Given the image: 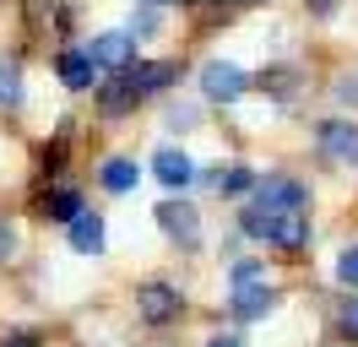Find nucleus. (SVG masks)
Returning a JSON list of instances; mask_svg holds the SVG:
<instances>
[{
    "label": "nucleus",
    "instance_id": "1",
    "mask_svg": "<svg viewBox=\"0 0 358 347\" xmlns=\"http://www.w3.org/2000/svg\"><path fill=\"white\" fill-rule=\"evenodd\" d=\"M250 206H261V212L282 217V212H304L310 206V190L299 185V179H282V174H271V179H261L255 185V201Z\"/></svg>",
    "mask_w": 358,
    "mask_h": 347
},
{
    "label": "nucleus",
    "instance_id": "2",
    "mask_svg": "<svg viewBox=\"0 0 358 347\" xmlns=\"http://www.w3.org/2000/svg\"><path fill=\"white\" fill-rule=\"evenodd\" d=\"M179 309H185V299H179L169 282H147L141 293H136V315L147 325H169V320H179Z\"/></svg>",
    "mask_w": 358,
    "mask_h": 347
},
{
    "label": "nucleus",
    "instance_id": "3",
    "mask_svg": "<svg viewBox=\"0 0 358 347\" xmlns=\"http://www.w3.org/2000/svg\"><path fill=\"white\" fill-rule=\"evenodd\" d=\"M245 71L239 65H228V60H206L201 65V92L212 98V104H234V98H245Z\"/></svg>",
    "mask_w": 358,
    "mask_h": 347
},
{
    "label": "nucleus",
    "instance_id": "4",
    "mask_svg": "<svg viewBox=\"0 0 358 347\" xmlns=\"http://www.w3.org/2000/svg\"><path fill=\"white\" fill-rule=\"evenodd\" d=\"M315 147H320V157H331V163H358V125L353 120H326L320 136H315Z\"/></svg>",
    "mask_w": 358,
    "mask_h": 347
},
{
    "label": "nucleus",
    "instance_id": "5",
    "mask_svg": "<svg viewBox=\"0 0 358 347\" xmlns=\"http://www.w3.org/2000/svg\"><path fill=\"white\" fill-rule=\"evenodd\" d=\"M87 55H92V65H103V71H131L136 65V38L131 33H98V38L87 43Z\"/></svg>",
    "mask_w": 358,
    "mask_h": 347
},
{
    "label": "nucleus",
    "instance_id": "6",
    "mask_svg": "<svg viewBox=\"0 0 358 347\" xmlns=\"http://www.w3.org/2000/svg\"><path fill=\"white\" fill-rule=\"evenodd\" d=\"M157 228L169 239H179V244H201V217H196L190 201H163L157 206Z\"/></svg>",
    "mask_w": 358,
    "mask_h": 347
},
{
    "label": "nucleus",
    "instance_id": "7",
    "mask_svg": "<svg viewBox=\"0 0 358 347\" xmlns=\"http://www.w3.org/2000/svg\"><path fill=\"white\" fill-rule=\"evenodd\" d=\"M152 174L169 185V190H179V185H190V179H196V163H190L179 147H157L152 152Z\"/></svg>",
    "mask_w": 358,
    "mask_h": 347
},
{
    "label": "nucleus",
    "instance_id": "8",
    "mask_svg": "<svg viewBox=\"0 0 358 347\" xmlns=\"http://www.w3.org/2000/svg\"><path fill=\"white\" fill-rule=\"evenodd\" d=\"M206 185L217 195H245V190H255V169H245V163H228V169H206L201 174Z\"/></svg>",
    "mask_w": 358,
    "mask_h": 347
},
{
    "label": "nucleus",
    "instance_id": "9",
    "mask_svg": "<svg viewBox=\"0 0 358 347\" xmlns=\"http://www.w3.org/2000/svg\"><path fill=\"white\" fill-rule=\"evenodd\" d=\"M55 71H60V82L76 87V92H82V87H92V76H98V65H92L87 49H66V55L55 60Z\"/></svg>",
    "mask_w": 358,
    "mask_h": 347
},
{
    "label": "nucleus",
    "instance_id": "10",
    "mask_svg": "<svg viewBox=\"0 0 358 347\" xmlns=\"http://www.w3.org/2000/svg\"><path fill=\"white\" fill-rule=\"evenodd\" d=\"M71 250L76 255H103V217L98 212H82L71 222Z\"/></svg>",
    "mask_w": 358,
    "mask_h": 347
},
{
    "label": "nucleus",
    "instance_id": "11",
    "mask_svg": "<svg viewBox=\"0 0 358 347\" xmlns=\"http://www.w3.org/2000/svg\"><path fill=\"white\" fill-rule=\"evenodd\" d=\"M304 239H310V212H282L271 222V244L277 250H304Z\"/></svg>",
    "mask_w": 358,
    "mask_h": 347
},
{
    "label": "nucleus",
    "instance_id": "12",
    "mask_svg": "<svg viewBox=\"0 0 358 347\" xmlns=\"http://www.w3.org/2000/svg\"><path fill=\"white\" fill-rule=\"evenodd\" d=\"M125 76H131V87L147 98V92H163V87L174 82V65H169V60H147V65H131Z\"/></svg>",
    "mask_w": 358,
    "mask_h": 347
},
{
    "label": "nucleus",
    "instance_id": "13",
    "mask_svg": "<svg viewBox=\"0 0 358 347\" xmlns=\"http://www.w3.org/2000/svg\"><path fill=\"white\" fill-rule=\"evenodd\" d=\"M136 98H141V92L131 87V76H125V71H120V76H109V82L98 87V108H103V114H125Z\"/></svg>",
    "mask_w": 358,
    "mask_h": 347
},
{
    "label": "nucleus",
    "instance_id": "14",
    "mask_svg": "<svg viewBox=\"0 0 358 347\" xmlns=\"http://www.w3.org/2000/svg\"><path fill=\"white\" fill-rule=\"evenodd\" d=\"M266 309H271V288H266V282L234 288V315H239V320H261Z\"/></svg>",
    "mask_w": 358,
    "mask_h": 347
},
{
    "label": "nucleus",
    "instance_id": "15",
    "mask_svg": "<svg viewBox=\"0 0 358 347\" xmlns=\"http://www.w3.org/2000/svg\"><path fill=\"white\" fill-rule=\"evenodd\" d=\"M98 179H103V190L125 195V190H136V179H141V169H136L131 157H109V163H103V174H98Z\"/></svg>",
    "mask_w": 358,
    "mask_h": 347
},
{
    "label": "nucleus",
    "instance_id": "16",
    "mask_svg": "<svg viewBox=\"0 0 358 347\" xmlns=\"http://www.w3.org/2000/svg\"><path fill=\"white\" fill-rule=\"evenodd\" d=\"M44 212L55 217V222H66V228H71L76 217L87 212V206H82V195H76V190H55V195H49V201H44Z\"/></svg>",
    "mask_w": 358,
    "mask_h": 347
},
{
    "label": "nucleus",
    "instance_id": "17",
    "mask_svg": "<svg viewBox=\"0 0 358 347\" xmlns=\"http://www.w3.org/2000/svg\"><path fill=\"white\" fill-rule=\"evenodd\" d=\"M271 222H277L271 212H261V206H245V212H239V234H245V239H271Z\"/></svg>",
    "mask_w": 358,
    "mask_h": 347
},
{
    "label": "nucleus",
    "instance_id": "18",
    "mask_svg": "<svg viewBox=\"0 0 358 347\" xmlns=\"http://www.w3.org/2000/svg\"><path fill=\"white\" fill-rule=\"evenodd\" d=\"M17 98H22V65H17V60H0V104L11 108Z\"/></svg>",
    "mask_w": 358,
    "mask_h": 347
},
{
    "label": "nucleus",
    "instance_id": "19",
    "mask_svg": "<svg viewBox=\"0 0 358 347\" xmlns=\"http://www.w3.org/2000/svg\"><path fill=\"white\" fill-rule=\"evenodd\" d=\"M336 277L348 282V288H358V244H348V250L336 255Z\"/></svg>",
    "mask_w": 358,
    "mask_h": 347
},
{
    "label": "nucleus",
    "instance_id": "20",
    "mask_svg": "<svg viewBox=\"0 0 358 347\" xmlns=\"http://www.w3.org/2000/svg\"><path fill=\"white\" fill-rule=\"evenodd\" d=\"M261 277H266L261 260H239V266H234V288H250V282H261Z\"/></svg>",
    "mask_w": 358,
    "mask_h": 347
},
{
    "label": "nucleus",
    "instance_id": "21",
    "mask_svg": "<svg viewBox=\"0 0 358 347\" xmlns=\"http://www.w3.org/2000/svg\"><path fill=\"white\" fill-rule=\"evenodd\" d=\"M336 325H342V331L358 342V299H342V309H336Z\"/></svg>",
    "mask_w": 358,
    "mask_h": 347
},
{
    "label": "nucleus",
    "instance_id": "22",
    "mask_svg": "<svg viewBox=\"0 0 358 347\" xmlns=\"http://www.w3.org/2000/svg\"><path fill=\"white\" fill-rule=\"evenodd\" d=\"M169 125H174V130H190V125H196V108H190V104L169 108Z\"/></svg>",
    "mask_w": 358,
    "mask_h": 347
},
{
    "label": "nucleus",
    "instance_id": "23",
    "mask_svg": "<svg viewBox=\"0 0 358 347\" xmlns=\"http://www.w3.org/2000/svg\"><path fill=\"white\" fill-rule=\"evenodd\" d=\"M331 92L342 98V104H353V108H358V76H342V82H336Z\"/></svg>",
    "mask_w": 358,
    "mask_h": 347
},
{
    "label": "nucleus",
    "instance_id": "24",
    "mask_svg": "<svg viewBox=\"0 0 358 347\" xmlns=\"http://www.w3.org/2000/svg\"><path fill=\"white\" fill-rule=\"evenodd\" d=\"M157 27V11H141V17L131 22V38H147V33H152Z\"/></svg>",
    "mask_w": 358,
    "mask_h": 347
},
{
    "label": "nucleus",
    "instance_id": "25",
    "mask_svg": "<svg viewBox=\"0 0 358 347\" xmlns=\"http://www.w3.org/2000/svg\"><path fill=\"white\" fill-rule=\"evenodd\" d=\"M11 250H17V234H11L6 222H0V260H11Z\"/></svg>",
    "mask_w": 358,
    "mask_h": 347
},
{
    "label": "nucleus",
    "instance_id": "26",
    "mask_svg": "<svg viewBox=\"0 0 358 347\" xmlns=\"http://www.w3.org/2000/svg\"><path fill=\"white\" fill-rule=\"evenodd\" d=\"M0 347H33V337H27V331H11V337H6Z\"/></svg>",
    "mask_w": 358,
    "mask_h": 347
},
{
    "label": "nucleus",
    "instance_id": "27",
    "mask_svg": "<svg viewBox=\"0 0 358 347\" xmlns=\"http://www.w3.org/2000/svg\"><path fill=\"white\" fill-rule=\"evenodd\" d=\"M206 347H245V342H239V337H212Z\"/></svg>",
    "mask_w": 358,
    "mask_h": 347
},
{
    "label": "nucleus",
    "instance_id": "28",
    "mask_svg": "<svg viewBox=\"0 0 358 347\" xmlns=\"http://www.w3.org/2000/svg\"><path fill=\"white\" fill-rule=\"evenodd\" d=\"M141 6H147V11H152V6H163V0H141Z\"/></svg>",
    "mask_w": 358,
    "mask_h": 347
},
{
    "label": "nucleus",
    "instance_id": "29",
    "mask_svg": "<svg viewBox=\"0 0 358 347\" xmlns=\"http://www.w3.org/2000/svg\"><path fill=\"white\" fill-rule=\"evenodd\" d=\"M190 6H196V0H190Z\"/></svg>",
    "mask_w": 358,
    "mask_h": 347
}]
</instances>
